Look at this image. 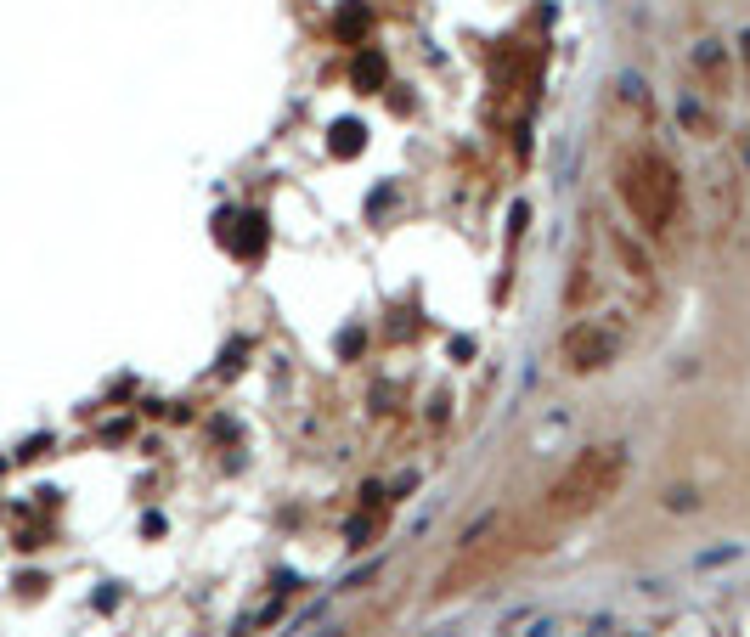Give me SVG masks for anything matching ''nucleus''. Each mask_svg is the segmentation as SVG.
<instances>
[{"label":"nucleus","instance_id":"obj_1","mask_svg":"<svg viewBox=\"0 0 750 637\" xmlns=\"http://www.w3.org/2000/svg\"><path fill=\"white\" fill-rule=\"evenodd\" d=\"M621 480H626V451L621 446L581 451L576 463L553 480V491H547V502H542V519L547 525H564V519H581V513L604 508V502L621 491Z\"/></svg>","mask_w":750,"mask_h":637},{"label":"nucleus","instance_id":"obj_2","mask_svg":"<svg viewBox=\"0 0 750 637\" xmlns=\"http://www.w3.org/2000/svg\"><path fill=\"white\" fill-rule=\"evenodd\" d=\"M615 187H621V203L626 215L638 220L643 232H666L677 220V209H683V181H677V170L666 164L660 153H626L621 164H615Z\"/></svg>","mask_w":750,"mask_h":637},{"label":"nucleus","instance_id":"obj_3","mask_svg":"<svg viewBox=\"0 0 750 637\" xmlns=\"http://www.w3.org/2000/svg\"><path fill=\"white\" fill-rule=\"evenodd\" d=\"M525 553V519H497V525H485L480 536H469V547L457 553V564L440 575V598H452V592H469V587H485L491 575H502L508 564Z\"/></svg>","mask_w":750,"mask_h":637},{"label":"nucleus","instance_id":"obj_4","mask_svg":"<svg viewBox=\"0 0 750 637\" xmlns=\"http://www.w3.org/2000/svg\"><path fill=\"white\" fill-rule=\"evenodd\" d=\"M564 367L570 373H598V367H610L615 350H621V333H615V322H576L570 333H564Z\"/></svg>","mask_w":750,"mask_h":637},{"label":"nucleus","instance_id":"obj_5","mask_svg":"<svg viewBox=\"0 0 750 637\" xmlns=\"http://www.w3.org/2000/svg\"><path fill=\"white\" fill-rule=\"evenodd\" d=\"M356 85H361V91H378V85H384V63H378V51L356 57Z\"/></svg>","mask_w":750,"mask_h":637},{"label":"nucleus","instance_id":"obj_6","mask_svg":"<svg viewBox=\"0 0 750 637\" xmlns=\"http://www.w3.org/2000/svg\"><path fill=\"white\" fill-rule=\"evenodd\" d=\"M333 153H361V125H339L333 130Z\"/></svg>","mask_w":750,"mask_h":637},{"label":"nucleus","instance_id":"obj_7","mask_svg":"<svg viewBox=\"0 0 750 637\" xmlns=\"http://www.w3.org/2000/svg\"><path fill=\"white\" fill-rule=\"evenodd\" d=\"M339 34H350V40H356V34H367V12H361V6L339 12Z\"/></svg>","mask_w":750,"mask_h":637}]
</instances>
